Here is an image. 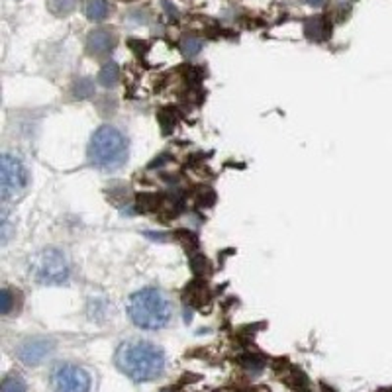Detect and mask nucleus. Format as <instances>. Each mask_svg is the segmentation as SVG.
<instances>
[{
	"label": "nucleus",
	"mask_w": 392,
	"mask_h": 392,
	"mask_svg": "<svg viewBox=\"0 0 392 392\" xmlns=\"http://www.w3.org/2000/svg\"><path fill=\"white\" fill-rule=\"evenodd\" d=\"M180 50H183L185 55L192 57V55H196V53H200V50H202V42H200L198 38H185V40L180 42Z\"/></svg>",
	"instance_id": "nucleus-14"
},
{
	"label": "nucleus",
	"mask_w": 392,
	"mask_h": 392,
	"mask_svg": "<svg viewBox=\"0 0 392 392\" xmlns=\"http://www.w3.org/2000/svg\"><path fill=\"white\" fill-rule=\"evenodd\" d=\"M55 350V343L47 338H32V340L22 341L18 345L16 355L22 363L26 365H40L42 361L50 357Z\"/></svg>",
	"instance_id": "nucleus-7"
},
{
	"label": "nucleus",
	"mask_w": 392,
	"mask_h": 392,
	"mask_svg": "<svg viewBox=\"0 0 392 392\" xmlns=\"http://www.w3.org/2000/svg\"><path fill=\"white\" fill-rule=\"evenodd\" d=\"M304 32H306V35L310 40H314V42H324L325 38L332 34V26H330V22L322 16L310 18L306 22V26H304Z\"/></svg>",
	"instance_id": "nucleus-9"
},
{
	"label": "nucleus",
	"mask_w": 392,
	"mask_h": 392,
	"mask_svg": "<svg viewBox=\"0 0 392 392\" xmlns=\"http://www.w3.org/2000/svg\"><path fill=\"white\" fill-rule=\"evenodd\" d=\"M88 52L93 53V55H98V57H103V55H108V53L114 50V45H116V35L112 34L110 30H94L88 34Z\"/></svg>",
	"instance_id": "nucleus-8"
},
{
	"label": "nucleus",
	"mask_w": 392,
	"mask_h": 392,
	"mask_svg": "<svg viewBox=\"0 0 392 392\" xmlns=\"http://www.w3.org/2000/svg\"><path fill=\"white\" fill-rule=\"evenodd\" d=\"M2 392H26V381L22 379L20 375H8L4 376V381H2Z\"/></svg>",
	"instance_id": "nucleus-13"
},
{
	"label": "nucleus",
	"mask_w": 392,
	"mask_h": 392,
	"mask_svg": "<svg viewBox=\"0 0 392 392\" xmlns=\"http://www.w3.org/2000/svg\"><path fill=\"white\" fill-rule=\"evenodd\" d=\"M85 12L91 22H103L110 14V0H88Z\"/></svg>",
	"instance_id": "nucleus-10"
},
{
	"label": "nucleus",
	"mask_w": 392,
	"mask_h": 392,
	"mask_svg": "<svg viewBox=\"0 0 392 392\" xmlns=\"http://www.w3.org/2000/svg\"><path fill=\"white\" fill-rule=\"evenodd\" d=\"M2 179H0V188H2V198L10 200L16 198L18 195H22L28 187L30 180V173L24 163L20 161L18 157L10 154L2 155Z\"/></svg>",
	"instance_id": "nucleus-5"
},
{
	"label": "nucleus",
	"mask_w": 392,
	"mask_h": 392,
	"mask_svg": "<svg viewBox=\"0 0 392 392\" xmlns=\"http://www.w3.org/2000/svg\"><path fill=\"white\" fill-rule=\"evenodd\" d=\"M128 316L137 328L155 332L169 324L173 304L163 290L147 287L134 292L128 299Z\"/></svg>",
	"instance_id": "nucleus-2"
},
{
	"label": "nucleus",
	"mask_w": 392,
	"mask_h": 392,
	"mask_svg": "<svg viewBox=\"0 0 392 392\" xmlns=\"http://www.w3.org/2000/svg\"><path fill=\"white\" fill-rule=\"evenodd\" d=\"M116 367L136 383H147L163 375L165 353L161 347L145 340L124 341L116 350Z\"/></svg>",
	"instance_id": "nucleus-1"
},
{
	"label": "nucleus",
	"mask_w": 392,
	"mask_h": 392,
	"mask_svg": "<svg viewBox=\"0 0 392 392\" xmlns=\"http://www.w3.org/2000/svg\"><path fill=\"white\" fill-rule=\"evenodd\" d=\"M47 6L55 16H67L77 8V0H47Z\"/></svg>",
	"instance_id": "nucleus-12"
},
{
	"label": "nucleus",
	"mask_w": 392,
	"mask_h": 392,
	"mask_svg": "<svg viewBox=\"0 0 392 392\" xmlns=\"http://www.w3.org/2000/svg\"><path fill=\"white\" fill-rule=\"evenodd\" d=\"M308 6H314V8H320V6H324L325 0H304Z\"/></svg>",
	"instance_id": "nucleus-16"
},
{
	"label": "nucleus",
	"mask_w": 392,
	"mask_h": 392,
	"mask_svg": "<svg viewBox=\"0 0 392 392\" xmlns=\"http://www.w3.org/2000/svg\"><path fill=\"white\" fill-rule=\"evenodd\" d=\"M12 308H14L12 292H10L8 289H4L2 292H0V310H2V314H8Z\"/></svg>",
	"instance_id": "nucleus-15"
},
{
	"label": "nucleus",
	"mask_w": 392,
	"mask_h": 392,
	"mask_svg": "<svg viewBox=\"0 0 392 392\" xmlns=\"http://www.w3.org/2000/svg\"><path fill=\"white\" fill-rule=\"evenodd\" d=\"M55 392H91V375L83 367L63 363L52 375Z\"/></svg>",
	"instance_id": "nucleus-6"
},
{
	"label": "nucleus",
	"mask_w": 392,
	"mask_h": 392,
	"mask_svg": "<svg viewBox=\"0 0 392 392\" xmlns=\"http://www.w3.org/2000/svg\"><path fill=\"white\" fill-rule=\"evenodd\" d=\"M28 275L40 284H65L71 277V263L59 249H40L28 259Z\"/></svg>",
	"instance_id": "nucleus-4"
},
{
	"label": "nucleus",
	"mask_w": 392,
	"mask_h": 392,
	"mask_svg": "<svg viewBox=\"0 0 392 392\" xmlns=\"http://www.w3.org/2000/svg\"><path fill=\"white\" fill-rule=\"evenodd\" d=\"M120 77V69L118 65L110 61V63H106L103 69H100V73H98V83L103 86H114L118 83Z\"/></svg>",
	"instance_id": "nucleus-11"
},
{
	"label": "nucleus",
	"mask_w": 392,
	"mask_h": 392,
	"mask_svg": "<svg viewBox=\"0 0 392 392\" xmlns=\"http://www.w3.org/2000/svg\"><path fill=\"white\" fill-rule=\"evenodd\" d=\"M128 139L114 126H100L91 137L88 159L103 171H118L128 161Z\"/></svg>",
	"instance_id": "nucleus-3"
}]
</instances>
